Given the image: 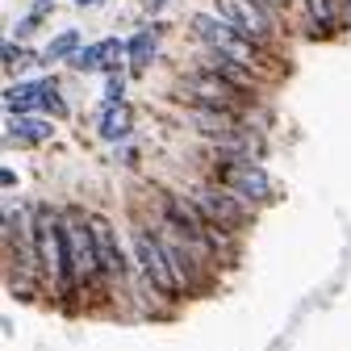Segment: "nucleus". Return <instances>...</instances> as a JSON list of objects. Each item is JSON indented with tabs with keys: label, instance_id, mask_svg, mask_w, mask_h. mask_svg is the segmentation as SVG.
Returning <instances> with one entry per match:
<instances>
[{
	"label": "nucleus",
	"instance_id": "obj_11",
	"mask_svg": "<svg viewBox=\"0 0 351 351\" xmlns=\"http://www.w3.org/2000/svg\"><path fill=\"white\" fill-rule=\"evenodd\" d=\"M121 55H125V42L117 38H101L93 47H80L75 59H67L75 71H117L121 67Z\"/></svg>",
	"mask_w": 351,
	"mask_h": 351
},
{
	"label": "nucleus",
	"instance_id": "obj_10",
	"mask_svg": "<svg viewBox=\"0 0 351 351\" xmlns=\"http://www.w3.org/2000/svg\"><path fill=\"white\" fill-rule=\"evenodd\" d=\"M184 121L205 138H230L247 125L239 113H226V109H205V105H184Z\"/></svg>",
	"mask_w": 351,
	"mask_h": 351
},
{
	"label": "nucleus",
	"instance_id": "obj_9",
	"mask_svg": "<svg viewBox=\"0 0 351 351\" xmlns=\"http://www.w3.org/2000/svg\"><path fill=\"white\" fill-rule=\"evenodd\" d=\"M93 239H97V255H101V272H105V289L121 285L130 276V255L121 251L117 226L109 222L105 213H93Z\"/></svg>",
	"mask_w": 351,
	"mask_h": 351
},
{
	"label": "nucleus",
	"instance_id": "obj_18",
	"mask_svg": "<svg viewBox=\"0 0 351 351\" xmlns=\"http://www.w3.org/2000/svg\"><path fill=\"white\" fill-rule=\"evenodd\" d=\"M42 113L67 117V101H63V93H59V84H55V80H42Z\"/></svg>",
	"mask_w": 351,
	"mask_h": 351
},
{
	"label": "nucleus",
	"instance_id": "obj_17",
	"mask_svg": "<svg viewBox=\"0 0 351 351\" xmlns=\"http://www.w3.org/2000/svg\"><path fill=\"white\" fill-rule=\"evenodd\" d=\"M80 51V34L75 29H63L47 42V51H42V63H59V59H75Z\"/></svg>",
	"mask_w": 351,
	"mask_h": 351
},
{
	"label": "nucleus",
	"instance_id": "obj_21",
	"mask_svg": "<svg viewBox=\"0 0 351 351\" xmlns=\"http://www.w3.org/2000/svg\"><path fill=\"white\" fill-rule=\"evenodd\" d=\"M0 180H5V189H17V171H13V167H5V171H0Z\"/></svg>",
	"mask_w": 351,
	"mask_h": 351
},
{
	"label": "nucleus",
	"instance_id": "obj_19",
	"mask_svg": "<svg viewBox=\"0 0 351 351\" xmlns=\"http://www.w3.org/2000/svg\"><path fill=\"white\" fill-rule=\"evenodd\" d=\"M105 101H109V105H113V101H125V75H121V67L105 75Z\"/></svg>",
	"mask_w": 351,
	"mask_h": 351
},
{
	"label": "nucleus",
	"instance_id": "obj_14",
	"mask_svg": "<svg viewBox=\"0 0 351 351\" xmlns=\"http://www.w3.org/2000/svg\"><path fill=\"white\" fill-rule=\"evenodd\" d=\"M5 109L9 117H25L34 109H42V80H21L5 88Z\"/></svg>",
	"mask_w": 351,
	"mask_h": 351
},
{
	"label": "nucleus",
	"instance_id": "obj_8",
	"mask_svg": "<svg viewBox=\"0 0 351 351\" xmlns=\"http://www.w3.org/2000/svg\"><path fill=\"white\" fill-rule=\"evenodd\" d=\"M209 180L234 189L239 197H247L251 205H268L276 197L272 176L263 171L255 159H222V163H209Z\"/></svg>",
	"mask_w": 351,
	"mask_h": 351
},
{
	"label": "nucleus",
	"instance_id": "obj_23",
	"mask_svg": "<svg viewBox=\"0 0 351 351\" xmlns=\"http://www.w3.org/2000/svg\"><path fill=\"white\" fill-rule=\"evenodd\" d=\"M75 5H80V9H88V5H101V0H75Z\"/></svg>",
	"mask_w": 351,
	"mask_h": 351
},
{
	"label": "nucleus",
	"instance_id": "obj_16",
	"mask_svg": "<svg viewBox=\"0 0 351 351\" xmlns=\"http://www.w3.org/2000/svg\"><path fill=\"white\" fill-rule=\"evenodd\" d=\"M305 5V17H310V25L318 34H335L343 21H339V9H335V0H301Z\"/></svg>",
	"mask_w": 351,
	"mask_h": 351
},
{
	"label": "nucleus",
	"instance_id": "obj_7",
	"mask_svg": "<svg viewBox=\"0 0 351 351\" xmlns=\"http://www.w3.org/2000/svg\"><path fill=\"white\" fill-rule=\"evenodd\" d=\"M213 9L222 13L243 38H251L255 47H263V51L276 47V34H280L276 9H268L263 0H213Z\"/></svg>",
	"mask_w": 351,
	"mask_h": 351
},
{
	"label": "nucleus",
	"instance_id": "obj_5",
	"mask_svg": "<svg viewBox=\"0 0 351 351\" xmlns=\"http://www.w3.org/2000/svg\"><path fill=\"white\" fill-rule=\"evenodd\" d=\"M176 101H184V105H205V109H226V113H239L247 117V105L255 97L239 93L234 84H226L222 75H213L205 67H193L184 71L180 80H176Z\"/></svg>",
	"mask_w": 351,
	"mask_h": 351
},
{
	"label": "nucleus",
	"instance_id": "obj_13",
	"mask_svg": "<svg viewBox=\"0 0 351 351\" xmlns=\"http://www.w3.org/2000/svg\"><path fill=\"white\" fill-rule=\"evenodd\" d=\"M51 134H55V125H51L47 117H34V113H25V117H9V143L42 147Z\"/></svg>",
	"mask_w": 351,
	"mask_h": 351
},
{
	"label": "nucleus",
	"instance_id": "obj_3",
	"mask_svg": "<svg viewBox=\"0 0 351 351\" xmlns=\"http://www.w3.org/2000/svg\"><path fill=\"white\" fill-rule=\"evenodd\" d=\"M130 255H134V268H138L147 289H155L159 297H184L180 280L171 272V259H167V247H163V234H159V222H155V209L138 213L134 222H130Z\"/></svg>",
	"mask_w": 351,
	"mask_h": 351
},
{
	"label": "nucleus",
	"instance_id": "obj_6",
	"mask_svg": "<svg viewBox=\"0 0 351 351\" xmlns=\"http://www.w3.org/2000/svg\"><path fill=\"white\" fill-rule=\"evenodd\" d=\"M189 197L201 205V213L209 217L213 226H226V230H239V234L255 222V209H259V205H251L247 197H239L234 189L217 184V180H201V184H193Z\"/></svg>",
	"mask_w": 351,
	"mask_h": 351
},
{
	"label": "nucleus",
	"instance_id": "obj_22",
	"mask_svg": "<svg viewBox=\"0 0 351 351\" xmlns=\"http://www.w3.org/2000/svg\"><path fill=\"white\" fill-rule=\"evenodd\" d=\"M263 5H268V9H276V13H280V9H289V5H293V0H263Z\"/></svg>",
	"mask_w": 351,
	"mask_h": 351
},
{
	"label": "nucleus",
	"instance_id": "obj_12",
	"mask_svg": "<svg viewBox=\"0 0 351 351\" xmlns=\"http://www.w3.org/2000/svg\"><path fill=\"white\" fill-rule=\"evenodd\" d=\"M97 134L105 138V143H125L130 134H134V113H130V105L125 101H105V109H101V117H97Z\"/></svg>",
	"mask_w": 351,
	"mask_h": 351
},
{
	"label": "nucleus",
	"instance_id": "obj_4",
	"mask_svg": "<svg viewBox=\"0 0 351 351\" xmlns=\"http://www.w3.org/2000/svg\"><path fill=\"white\" fill-rule=\"evenodd\" d=\"M63 234H67V255H71L75 293L105 289L101 255H97V239H93V213L80 209V205H67V209H63Z\"/></svg>",
	"mask_w": 351,
	"mask_h": 351
},
{
	"label": "nucleus",
	"instance_id": "obj_20",
	"mask_svg": "<svg viewBox=\"0 0 351 351\" xmlns=\"http://www.w3.org/2000/svg\"><path fill=\"white\" fill-rule=\"evenodd\" d=\"M117 163H138V147L130 143V138H125V143H117Z\"/></svg>",
	"mask_w": 351,
	"mask_h": 351
},
{
	"label": "nucleus",
	"instance_id": "obj_1",
	"mask_svg": "<svg viewBox=\"0 0 351 351\" xmlns=\"http://www.w3.org/2000/svg\"><path fill=\"white\" fill-rule=\"evenodd\" d=\"M5 280L13 297H34L42 289L38 234H34V205H5Z\"/></svg>",
	"mask_w": 351,
	"mask_h": 351
},
{
	"label": "nucleus",
	"instance_id": "obj_15",
	"mask_svg": "<svg viewBox=\"0 0 351 351\" xmlns=\"http://www.w3.org/2000/svg\"><path fill=\"white\" fill-rule=\"evenodd\" d=\"M155 51H159V25L155 29H138L134 38H125V59H130V67H134V71L151 67Z\"/></svg>",
	"mask_w": 351,
	"mask_h": 351
},
{
	"label": "nucleus",
	"instance_id": "obj_2",
	"mask_svg": "<svg viewBox=\"0 0 351 351\" xmlns=\"http://www.w3.org/2000/svg\"><path fill=\"white\" fill-rule=\"evenodd\" d=\"M34 234H38V263H42V293H51V297L75 293L67 234H63V209L34 205Z\"/></svg>",
	"mask_w": 351,
	"mask_h": 351
}]
</instances>
